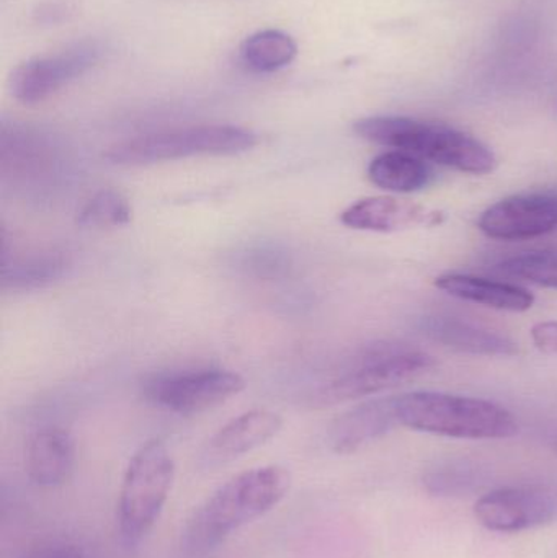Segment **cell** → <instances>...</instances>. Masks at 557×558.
Segmentation results:
<instances>
[{
    "instance_id": "6da1fadb",
    "label": "cell",
    "mask_w": 557,
    "mask_h": 558,
    "mask_svg": "<svg viewBox=\"0 0 557 558\" xmlns=\"http://www.w3.org/2000/svg\"><path fill=\"white\" fill-rule=\"evenodd\" d=\"M290 488V471L281 465L241 472L193 511L183 527V549L193 556L211 553L245 524L274 510Z\"/></svg>"
},
{
    "instance_id": "7a4b0ae2",
    "label": "cell",
    "mask_w": 557,
    "mask_h": 558,
    "mask_svg": "<svg viewBox=\"0 0 557 558\" xmlns=\"http://www.w3.org/2000/svg\"><path fill=\"white\" fill-rule=\"evenodd\" d=\"M353 131L370 143L395 147L458 172L486 175L497 166L486 144L445 124L408 117H370L355 121Z\"/></svg>"
},
{
    "instance_id": "3957f363",
    "label": "cell",
    "mask_w": 557,
    "mask_h": 558,
    "mask_svg": "<svg viewBox=\"0 0 557 558\" xmlns=\"http://www.w3.org/2000/svg\"><path fill=\"white\" fill-rule=\"evenodd\" d=\"M399 425L460 439L512 438L519 426L509 410L489 400L444 392L396 397Z\"/></svg>"
},
{
    "instance_id": "277c9868",
    "label": "cell",
    "mask_w": 557,
    "mask_h": 558,
    "mask_svg": "<svg viewBox=\"0 0 557 558\" xmlns=\"http://www.w3.org/2000/svg\"><path fill=\"white\" fill-rule=\"evenodd\" d=\"M175 481V462L162 439L144 442L128 464L118 495L121 539L134 547L156 526Z\"/></svg>"
},
{
    "instance_id": "5b68a950",
    "label": "cell",
    "mask_w": 557,
    "mask_h": 558,
    "mask_svg": "<svg viewBox=\"0 0 557 558\" xmlns=\"http://www.w3.org/2000/svg\"><path fill=\"white\" fill-rule=\"evenodd\" d=\"M258 137L234 124H202L160 131L114 144L105 159L114 166H153L196 156H238L257 146Z\"/></svg>"
},
{
    "instance_id": "8992f818",
    "label": "cell",
    "mask_w": 557,
    "mask_h": 558,
    "mask_svg": "<svg viewBox=\"0 0 557 558\" xmlns=\"http://www.w3.org/2000/svg\"><path fill=\"white\" fill-rule=\"evenodd\" d=\"M434 366V357L424 351L388 343L375 344L352 357L332 380L311 397V403L313 407H332L375 396L411 383Z\"/></svg>"
},
{
    "instance_id": "52a82bcc",
    "label": "cell",
    "mask_w": 557,
    "mask_h": 558,
    "mask_svg": "<svg viewBox=\"0 0 557 558\" xmlns=\"http://www.w3.org/2000/svg\"><path fill=\"white\" fill-rule=\"evenodd\" d=\"M101 43L84 39L59 51L26 59L10 74V95L23 105L41 104L87 74L101 61Z\"/></svg>"
},
{
    "instance_id": "ba28073f",
    "label": "cell",
    "mask_w": 557,
    "mask_h": 558,
    "mask_svg": "<svg viewBox=\"0 0 557 558\" xmlns=\"http://www.w3.org/2000/svg\"><path fill=\"white\" fill-rule=\"evenodd\" d=\"M245 380L225 369H196L164 374L147 383V399L156 405L180 413L206 412L244 390Z\"/></svg>"
},
{
    "instance_id": "9c48e42d",
    "label": "cell",
    "mask_w": 557,
    "mask_h": 558,
    "mask_svg": "<svg viewBox=\"0 0 557 558\" xmlns=\"http://www.w3.org/2000/svg\"><path fill=\"white\" fill-rule=\"evenodd\" d=\"M477 523L494 533H520L557 520V495L546 488H500L474 505Z\"/></svg>"
},
{
    "instance_id": "30bf717a",
    "label": "cell",
    "mask_w": 557,
    "mask_h": 558,
    "mask_svg": "<svg viewBox=\"0 0 557 558\" xmlns=\"http://www.w3.org/2000/svg\"><path fill=\"white\" fill-rule=\"evenodd\" d=\"M481 231L494 241H529L557 229V195L529 193L491 206L480 218Z\"/></svg>"
},
{
    "instance_id": "8fae6325",
    "label": "cell",
    "mask_w": 557,
    "mask_h": 558,
    "mask_svg": "<svg viewBox=\"0 0 557 558\" xmlns=\"http://www.w3.org/2000/svg\"><path fill=\"white\" fill-rule=\"evenodd\" d=\"M283 420L270 410H251L235 416L208 439L199 452L198 465L215 471L267 445L280 433Z\"/></svg>"
},
{
    "instance_id": "7c38bea8",
    "label": "cell",
    "mask_w": 557,
    "mask_h": 558,
    "mask_svg": "<svg viewBox=\"0 0 557 558\" xmlns=\"http://www.w3.org/2000/svg\"><path fill=\"white\" fill-rule=\"evenodd\" d=\"M444 215L435 209L392 198V196H370L343 209L340 222L355 231L389 232L405 231L411 228H431L441 225Z\"/></svg>"
},
{
    "instance_id": "4fadbf2b",
    "label": "cell",
    "mask_w": 557,
    "mask_h": 558,
    "mask_svg": "<svg viewBox=\"0 0 557 558\" xmlns=\"http://www.w3.org/2000/svg\"><path fill=\"white\" fill-rule=\"evenodd\" d=\"M399 425L396 397L368 400L330 425L327 442L336 454H353Z\"/></svg>"
},
{
    "instance_id": "5bb4252c",
    "label": "cell",
    "mask_w": 557,
    "mask_h": 558,
    "mask_svg": "<svg viewBox=\"0 0 557 558\" xmlns=\"http://www.w3.org/2000/svg\"><path fill=\"white\" fill-rule=\"evenodd\" d=\"M75 441L58 426L39 429L26 442L25 471L39 488H58L71 481L75 469Z\"/></svg>"
},
{
    "instance_id": "9a60e30c",
    "label": "cell",
    "mask_w": 557,
    "mask_h": 558,
    "mask_svg": "<svg viewBox=\"0 0 557 558\" xmlns=\"http://www.w3.org/2000/svg\"><path fill=\"white\" fill-rule=\"evenodd\" d=\"M435 286L461 301L474 302L484 307L506 312H526L535 304V295L529 289L512 282L473 277V275H441Z\"/></svg>"
},
{
    "instance_id": "2e32d148",
    "label": "cell",
    "mask_w": 557,
    "mask_h": 558,
    "mask_svg": "<svg viewBox=\"0 0 557 558\" xmlns=\"http://www.w3.org/2000/svg\"><path fill=\"white\" fill-rule=\"evenodd\" d=\"M425 330L445 347L484 356H512L517 344L506 335L451 317L431 318Z\"/></svg>"
},
{
    "instance_id": "e0dca14e",
    "label": "cell",
    "mask_w": 557,
    "mask_h": 558,
    "mask_svg": "<svg viewBox=\"0 0 557 558\" xmlns=\"http://www.w3.org/2000/svg\"><path fill=\"white\" fill-rule=\"evenodd\" d=\"M69 258L59 252H33L19 257H2L0 282L3 291H33L64 277Z\"/></svg>"
},
{
    "instance_id": "ac0fdd59",
    "label": "cell",
    "mask_w": 557,
    "mask_h": 558,
    "mask_svg": "<svg viewBox=\"0 0 557 558\" xmlns=\"http://www.w3.org/2000/svg\"><path fill=\"white\" fill-rule=\"evenodd\" d=\"M373 185L392 193H414L431 183L432 170L419 157L402 150L379 154L368 167Z\"/></svg>"
},
{
    "instance_id": "d6986e66",
    "label": "cell",
    "mask_w": 557,
    "mask_h": 558,
    "mask_svg": "<svg viewBox=\"0 0 557 558\" xmlns=\"http://www.w3.org/2000/svg\"><path fill=\"white\" fill-rule=\"evenodd\" d=\"M241 56L252 71L270 74L287 68L296 59L298 45L280 29H262L242 43Z\"/></svg>"
},
{
    "instance_id": "ffe728a7",
    "label": "cell",
    "mask_w": 557,
    "mask_h": 558,
    "mask_svg": "<svg viewBox=\"0 0 557 558\" xmlns=\"http://www.w3.org/2000/svg\"><path fill=\"white\" fill-rule=\"evenodd\" d=\"M131 205L118 190L107 189L95 193L78 211L77 225L84 229L121 228L131 222Z\"/></svg>"
},
{
    "instance_id": "44dd1931",
    "label": "cell",
    "mask_w": 557,
    "mask_h": 558,
    "mask_svg": "<svg viewBox=\"0 0 557 558\" xmlns=\"http://www.w3.org/2000/svg\"><path fill=\"white\" fill-rule=\"evenodd\" d=\"M496 271L504 277L523 279L542 288L557 289V252H525L500 262Z\"/></svg>"
},
{
    "instance_id": "7402d4cb",
    "label": "cell",
    "mask_w": 557,
    "mask_h": 558,
    "mask_svg": "<svg viewBox=\"0 0 557 558\" xmlns=\"http://www.w3.org/2000/svg\"><path fill=\"white\" fill-rule=\"evenodd\" d=\"M20 558H88V556L77 544L65 543V541H45L26 549Z\"/></svg>"
},
{
    "instance_id": "603a6c76",
    "label": "cell",
    "mask_w": 557,
    "mask_h": 558,
    "mask_svg": "<svg viewBox=\"0 0 557 558\" xmlns=\"http://www.w3.org/2000/svg\"><path fill=\"white\" fill-rule=\"evenodd\" d=\"M287 265V258L271 248H255L244 258V267L255 271L258 277L275 275L277 271L283 270Z\"/></svg>"
},
{
    "instance_id": "cb8c5ba5",
    "label": "cell",
    "mask_w": 557,
    "mask_h": 558,
    "mask_svg": "<svg viewBox=\"0 0 557 558\" xmlns=\"http://www.w3.org/2000/svg\"><path fill=\"white\" fill-rule=\"evenodd\" d=\"M77 0H45L41 5L36 9V22L41 25H56L62 20H68L71 13H74Z\"/></svg>"
},
{
    "instance_id": "d4e9b609",
    "label": "cell",
    "mask_w": 557,
    "mask_h": 558,
    "mask_svg": "<svg viewBox=\"0 0 557 558\" xmlns=\"http://www.w3.org/2000/svg\"><path fill=\"white\" fill-rule=\"evenodd\" d=\"M533 343L543 353L557 356V322H542L532 328Z\"/></svg>"
}]
</instances>
